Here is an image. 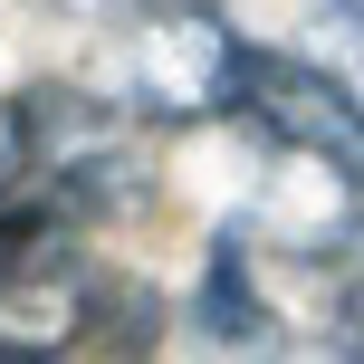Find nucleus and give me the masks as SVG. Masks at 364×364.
<instances>
[{"mask_svg":"<svg viewBox=\"0 0 364 364\" xmlns=\"http://www.w3.org/2000/svg\"><path fill=\"white\" fill-rule=\"evenodd\" d=\"M192 326L211 336V346H230V355H278V346H288V316H278L269 288H259V259H250V230H240V220H220V230H211Z\"/></svg>","mask_w":364,"mask_h":364,"instance_id":"nucleus-6","label":"nucleus"},{"mask_svg":"<svg viewBox=\"0 0 364 364\" xmlns=\"http://www.w3.org/2000/svg\"><path fill=\"white\" fill-rule=\"evenodd\" d=\"M19 125V164H29V192L58 201L68 220L96 211H134L144 201V115L106 87H77V77H38V87L10 96Z\"/></svg>","mask_w":364,"mask_h":364,"instance_id":"nucleus-2","label":"nucleus"},{"mask_svg":"<svg viewBox=\"0 0 364 364\" xmlns=\"http://www.w3.org/2000/svg\"><path fill=\"white\" fill-rule=\"evenodd\" d=\"M164 297L87 259L58 201H0V355H68V346H154Z\"/></svg>","mask_w":364,"mask_h":364,"instance_id":"nucleus-1","label":"nucleus"},{"mask_svg":"<svg viewBox=\"0 0 364 364\" xmlns=\"http://www.w3.org/2000/svg\"><path fill=\"white\" fill-rule=\"evenodd\" d=\"M316 29H326V68H336V87L364 106V0H316Z\"/></svg>","mask_w":364,"mask_h":364,"instance_id":"nucleus-7","label":"nucleus"},{"mask_svg":"<svg viewBox=\"0 0 364 364\" xmlns=\"http://www.w3.org/2000/svg\"><path fill=\"white\" fill-rule=\"evenodd\" d=\"M38 10H68V19H125V10H144V0H38Z\"/></svg>","mask_w":364,"mask_h":364,"instance_id":"nucleus-10","label":"nucleus"},{"mask_svg":"<svg viewBox=\"0 0 364 364\" xmlns=\"http://www.w3.org/2000/svg\"><path fill=\"white\" fill-rule=\"evenodd\" d=\"M250 29L211 0H144L125 10V106L144 115V134H192L230 115Z\"/></svg>","mask_w":364,"mask_h":364,"instance_id":"nucleus-3","label":"nucleus"},{"mask_svg":"<svg viewBox=\"0 0 364 364\" xmlns=\"http://www.w3.org/2000/svg\"><path fill=\"white\" fill-rule=\"evenodd\" d=\"M250 250L288 259H336L364 230V154L346 144H259V182L240 201Z\"/></svg>","mask_w":364,"mask_h":364,"instance_id":"nucleus-4","label":"nucleus"},{"mask_svg":"<svg viewBox=\"0 0 364 364\" xmlns=\"http://www.w3.org/2000/svg\"><path fill=\"white\" fill-rule=\"evenodd\" d=\"M336 346L364 355V278H346V297H336Z\"/></svg>","mask_w":364,"mask_h":364,"instance_id":"nucleus-8","label":"nucleus"},{"mask_svg":"<svg viewBox=\"0 0 364 364\" xmlns=\"http://www.w3.org/2000/svg\"><path fill=\"white\" fill-rule=\"evenodd\" d=\"M10 192H29V164H19V125H10V106H0V201Z\"/></svg>","mask_w":364,"mask_h":364,"instance_id":"nucleus-9","label":"nucleus"},{"mask_svg":"<svg viewBox=\"0 0 364 364\" xmlns=\"http://www.w3.org/2000/svg\"><path fill=\"white\" fill-rule=\"evenodd\" d=\"M230 125L250 144H346V154H364V106L336 87V68L326 58H297V48H259V38L240 58Z\"/></svg>","mask_w":364,"mask_h":364,"instance_id":"nucleus-5","label":"nucleus"}]
</instances>
